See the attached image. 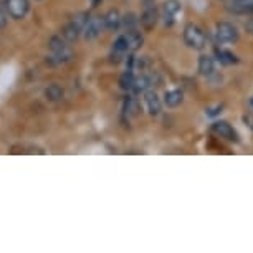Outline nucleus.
Returning <instances> with one entry per match:
<instances>
[{"instance_id":"c756f323","label":"nucleus","mask_w":253,"mask_h":253,"mask_svg":"<svg viewBox=\"0 0 253 253\" xmlns=\"http://www.w3.org/2000/svg\"><path fill=\"white\" fill-rule=\"evenodd\" d=\"M252 106H253V98H252Z\"/></svg>"},{"instance_id":"6e6552de","label":"nucleus","mask_w":253,"mask_h":253,"mask_svg":"<svg viewBox=\"0 0 253 253\" xmlns=\"http://www.w3.org/2000/svg\"><path fill=\"white\" fill-rule=\"evenodd\" d=\"M5 5H7L8 15L12 18H15V20H22L28 13L30 2H28V0H7Z\"/></svg>"},{"instance_id":"6ab92c4d","label":"nucleus","mask_w":253,"mask_h":253,"mask_svg":"<svg viewBox=\"0 0 253 253\" xmlns=\"http://www.w3.org/2000/svg\"><path fill=\"white\" fill-rule=\"evenodd\" d=\"M81 33H83V32H81L80 28L76 27L73 22L66 23V25L63 27V30H61V35H63L65 40H66V42H70V43H71V42H76V40H78V37L81 35Z\"/></svg>"},{"instance_id":"9d476101","label":"nucleus","mask_w":253,"mask_h":253,"mask_svg":"<svg viewBox=\"0 0 253 253\" xmlns=\"http://www.w3.org/2000/svg\"><path fill=\"white\" fill-rule=\"evenodd\" d=\"M212 131L215 132L217 136L223 137L227 141H232V142H238V134L237 131L228 124L227 121H215L212 124Z\"/></svg>"},{"instance_id":"bb28decb","label":"nucleus","mask_w":253,"mask_h":253,"mask_svg":"<svg viewBox=\"0 0 253 253\" xmlns=\"http://www.w3.org/2000/svg\"><path fill=\"white\" fill-rule=\"evenodd\" d=\"M245 30L253 35V20H248V22L245 23Z\"/></svg>"},{"instance_id":"dca6fc26","label":"nucleus","mask_w":253,"mask_h":253,"mask_svg":"<svg viewBox=\"0 0 253 253\" xmlns=\"http://www.w3.org/2000/svg\"><path fill=\"white\" fill-rule=\"evenodd\" d=\"M184 101V93L180 89H172V91H167L164 94V104L167 108H177Z\"/></svg>"},{"instance_id":"a211bd4d","label":"nucleus","mask_w":253,"mask_h":253,"mask_svg":"<svg viewBox=\"0 0 253 253\" xmlns=\"http://www.w3.org/2000/svg\"><path fill=\"white\" fill-rule=\"evenodd\" d=\"M134 81H136V76L132 73V70H126L119 76V88H121L123 91H132Z\"/></svg>"},{"instance_id":"39448f33","label":"nucleus","mask_w":253,"mask_h":253,"mask_svg":"<svg viewBox=\"0 0 253 253\" xmlns=\"http://www.w3.org/2000/svg\"><path fill=\"white\" fill-rule=\"evenodd\" d=\"M103 30H104V20H103V17L93 15V17H89L88 23L83 28V37L86 38V40H94V38H98L99 35H101Z\"/></svg>"},{"instance_id":"0eeeda50","label":"nucleus","mask_w":253,"mask_h":253,"mask_svg":"<svg viewBox=\"0 0 253 253\" xmlns=\"http://www.w3.org/2000/svg\"><path fill=\"white\" fill-rule=\"evenodd\" d=\"M161 20V13L157 10V7L144 8L139 17V23L144 32H152L157 25V22Z\"/></svg>"},{"instance_id":"f03ea898","label":"nucleus","mask_w":253,"mask_h":253,"mask_svg":"<svg viewBox=\"0 0 253 253\" xmlns=\"http://www.w3.org/2000/svg\"><path fill=\"white\" fill-rule=\"evenodd\" d=\"M50 50H51V63L53 65H61L66 63L73 58V51L68 45H66V40L61 37H51L50 38Z\"/></svg>"},{"instance_id":"9b49d317","label":"nucleus","mask_w":253,"mask_h":253,"mask_svg":"<svg viewBox=\"0 0 253 253\" xmlns=\"http://www.w3.org/2000/svg\"><path fill=\"white\" fill-rule=\"evenodd\" d=\"M142 96H144L147 113H149L151 116H159L162 111V101H161V98L157 96V93L152 91V89H147Z\"/></svg>"},{"instance_id":"ddd939ff","label":"nucleus","mask_w":253,"mask_h":253,"mask_svg":"<svg viewBox=\"0 0 253 253\" xmlns=\"http://www.w3.org/2000/svg\"><path fill=\"white\" fill-rule=\"evenodd\" d=\"M197 71L202 76H210L215 71V61L210 55H200L197 61Z\"/></svg>"},{"instance_id":"f257e3e1","label":"nucleus","mask_w":253,"mask_h":253,"mask_svg":"<svg viewBox=\"0 0 253 253\" xmlns=\"http://www.w3.org/2000/svg\"><path fill=\"white\" fill-rule=\"evenodd\" d=\"M182 37H184V43L192 50L200 51L205 48V45H207V35H205V32L192 22L184 27Z\"/></svg>"},{"instance_id":"f3484780","label":"nucleus","mask_w":253,"mask_h":253,"mask_svg":"<svg viewBox=\"0 0 253 253\" xmlns=\"http://www.w3.org/2000/svg\"><path fill=\"white\" fill-rule=\"evenodd\" d=\"M152 86V81L147 75H141L137 76L134 81V86H132V93L134 94H144L147 89H151Z\"/></svg>"},{"instance_id":"2eb2a0df","label":"nucleus","mask_w":253,"mask_h":253,"mask_svg":"<svg viewBox=\"0 0 253 253\" xmlns=\"http://www.w3.org/2000/svg\"><path fill=\"white\" fill-rule=\"evenodd\" d=\"M141 113V104L137 101L136 96H127L124 99V106H123V114L127 118H134Z\"/></svg>"},{"instance_id":"5701e85b","label":"nucleus","mask_w":253,"mask_h":253,"mask_svg":"<svg viewBox=\"0 0 253 253\" xmlns=\"http://www.w3.org/2000/svg\"><path fill=\"white\" fill-rule=\"evenodd\" d=\"M89 17H91L89 13H86V12H80V13H76V15H75L73 18H71V22H73L75 25L78 27L81 32H83V28H84V25L88 23Z\"/></svg>"},{"instance_id":"c85d7f7f","label":"nucleus","mask_w":253,"mask_h":253,"mask_svg":"<svg viewBox=\"0 0 253 253\" xmlns=\"http://www.w3.org/2000/svg\"><path fill=\"white\" fill-rule=\"evenodd\" d=\"M0 2H7V0H0Z\"/></svg>"},{"instance_id":"7ed1b4c3","label":"nucleus","mask_w":253,"mask_h":253,"mask_svg":"<svg viewBox=\"0 0 253 253\" xmlns=\"http://www.w3.org/2000/svg\"><path fill=\"white\" fill-rule=\"evenodd\" d=\"M237 27L230 22H218L215 25V38L218 43H235L238 40Z\"/></svg>"},{"instance_id":"4468645a","label":"nucleus","mask_w":253,"mask_h":253,"mask_svg":"<svg viewBox=\"0 0 253 253\" xmlns=\"http://www.w3.org/2000/svg\"><path fill=\"white\" fill-rule=\"evenodd\" d=\"M104 20V28L109 32H116L119 27L123 25V17L119 15L118 10H109L103 15Z\"/></svg>"},{"instance_id":"b1692460","label":"nucleus","mask_w":253,"mask_h":253,"mask_svg":"<svg viewBox=\"0 0 253 253\" xmlns=\"http://www.w3.org/2000/svg\"><path fill=\"white\" fill-rule=\"evenodd\" d=\"M222 109H223L222 104H217V106H213V108H209L207 111H205V114H207L209 118H213V116H217V114H220Z\"/></svg>"},{"instance_id":"393cba45","label":"nucleus","mask_w":253,"mask_h":253,"mask_svg":"<svg viewBox=\"0 0 253 253\" xmlns=\"http://www.w3.org/2000/svg\"><path fill=\"white\" fill-rule=\"evenodd\" d=\"M7 25V15L3 13V10L0 8V28H3Z\"/></svg>"},{"instance_id":"423d86ee","label":"nucleus","mask_w":253,"mask_h":253,"mask_svg":"<svg viewBox=\"0 0 253 253\" xmlns=\"http://www.w3.org/2000/svg\"><path fill=\"white\" fill-rule=\"evenodd\" d=\"M180 12V3L177 0H166L162 3V13H161V18L164 22L166 27H172L174 22H175V15Z\"/></svg>"},{"instance_id":"cd10ccee","label":"nucleus","mask_w":253,"mask_h":253,"mask_svg":"<svg viewBox=\"0 0 253 253\" xmlns=\"http://www.w3.org/2000/svg\"><path fill=\"white\" fill-rule=\"evenodd\" d=\"M101 2H103V0H91V5H93V7H98Z\"/></svg>"},{"instance_id":"1a4fd4ad","label":"nucleus","mask_w":253,"mask_h":253,"mask_svg":"<svg viewBox=\"0 0 253 253\" xmlns=\"http://www.w3.org/2000/svg\"><path fill=\"white\" fill-rule=\"evenodd\" d=\"M225 10L235 15H253V0H228Z\"/></svg>"},{"instance_id":"4be33fe9","label":"nucleus","mask_w":253,"mask_h":253,"mask_svg":"<svg viewBox=\"0 0 253 253\" xmlns=\"http://www.w3.org/2000/svg\"><path fill=\"white\" fill-rule=\"evenodd\" d=\"M139 25V17L136 15L134 12H129L126 13V15H123V27L126 28V30H134Z\"/></svg>"},{"instance_id":"f8f14e48","label":"nucleus","mask_w":253,"mask_h":253,"mask_svg":"<svg viewBox=\"0 0 253 253\" xmlns=\"http://www.w3.org/2000/svg\"><path fill=\"white\" fill-rule=\"evenodd\" d=\"M124 37H126V42H127V50H129L131 53L137 51L142 46V43H144V38H142L141 32H137V28H134V30H126Z\"/></svg>"},{"instance_id":"20e7f679","label":"nucleus","mask_w":253,"mask_h":253,"mask_svg":"<svg viewBox=\"0 0 253 253\" xmlns=\"http://www.w3.org/2000/svg\"><path fill=\"white\" fill-rule=\"evenodd\" d=\"M129 53L127 50V42H126V37L121 35L116 38V42L113 43L111 46V53H109V61L114 65L121 63V61L126 60V55Z\"/></svg>"},{"instance_id":"a878e982","label":"nucleus","mask_w":253,"mask_h":253,"mask_svg":"<svg viewBox=\"0 0 253 253\" xmlns=\"http://www.w3.org/2000/svg\"><path fill=\"white\" fill-rule=\"evenodd\" d=\"M144 8H151V7H156V0H141Z\"/></svg>"},{"instance_id":"aec40b11","label":"nucleus","mask_w":253,"mask_h":253,"mask_svg":"<svg viewBox=\"0 0 253 253\" xmlns=\"http://www.w3.org/2000/svg\"><path fill=\"white\" fill-rule=\"evenodd\" d=\"M215 56L217 60L220 61L223 66H230V65H237L238 63V58L237 55H233L232 51H227V50H215Z\"/></svg>"},{"instance_id":"412c9836","label":"nucleus","mask_w":253,"mask_h":253,"mask_svg":"<svg viewBox=\"0 0 253 253\" xmlns=\"http://www.w3.org/2000/svg\"><path fill=\"white\" fill-rule=\"evenodd\" d=\"M63 94H65L63 88L56 83L50 84V86L45 89V96L46 99H50V101H60V99H63Z\"/></svg>"}]
</instances>
